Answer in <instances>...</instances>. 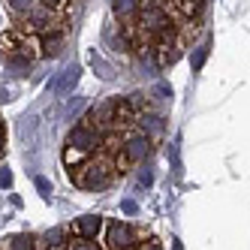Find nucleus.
<instances>
[{
    "instance_id": "23",
    "label": "nucleus",
    "mask_w": 250,
    "mask_h": 250,
    "mask_svg": "<svg viewBox=\"0 0 250 250\" xmlns=\"http://www.w3.org/2000/svg\"><path fill=\"white\" fill-rule=\"evenodd\" d=\"M0 154H3V127H0Z\"/></svg>"
},
{
    "instance_id": "1",
    "label": "nucleus",
    "mask_w": 250,
    "mask_h": 250,
    "mask_svg": "<svg viewBox=\"0 0 250 250\" xmlns=\"http://www.w3.org/2000/svg\"><path fill=\"white\" fill-rule=\"evenodd\" d=\"M115 172H118L115 160L109 154H103L97 160H82L79 166L69 169V178H73V184L82 187V190H103V187L112 184Z\"/></svg>"
},
{
    "instance_id": "22",
    "label": "nucleus",
    "mask_w": 250,
    "mask_h": 250,
    "mask_svg": "<svg viewBox=\"0 0 250 250\" xmlns=\"http://www.w3.org/2000/svg\"><path fill=\"white\" fill-rule=\"evenodd\" d=\"M145 250H163V247H160V244H157V241H151V244H148V247H145Z\"/></svg>"
},
{
    "instance_id": "15",
    "label": "nucleus",
    "mask_w": 250,
    "mask_h": 250,
    "mask_svg": "<svg viewBox=\"0 0 250 250\" xmlns=\"http://www.w3.org/2000/svg\"><path fill=\"white\" fill-rule=\"evenodd\" d=\"M208 51H211V42H202L199 48H196V55H193V69H202V66H205Z\"/></svg>"
},
{
    "instance_id": "8",
    "label": "nucleus",
    "mask_w": 250,
    "mask_h": 250,
    "mask_svg": "<svg viewBox=\"0 0 250 250\" xmlns=\"http://www.w3.org/2000/svg\"><path fill=\"white\" fill-rule=\"evenodd\" d=\"M79 79H82V66H79V63H69V66H63V73L58 76V82L51 84V91L61 94V97H66V94L79 84Z\"/></svg>"
},
{
    "instance_id": "16",
    "label": "nucleus",
    "mask_w": 250,
    "mask_h": 250,
    "mask_svg": "<svg viewBox=\"0 0 250 250\" xmlns=\"http://www.w3.org/2000/svg\"><path fill=\"white\" fill-rule=\"evenodd\" d=\"M66 250H100L94 241H87V238H79V241H69Z\"/></svg>"
},
{
    "instance_id": "12",
    "label": "nucleus",
    "mask_w": 250,
    "mask_h": 250,
    "mask_svg": "<svg viewBox=\"0 0 250 250\" xmlns=\"http://www.w3.org/2000/svg\"><path fill=\"white\" fill-rule=\"evenodd\" d=\"M6 250H37V238L33 235H15L6 241Z\"/></svg>"
},
{
    "instance_id": "9",
    "label": "nucleus",
    "mask_w": 250,
    "mask_h": 250,
    "mask_svg": "<svg viewBox=\"0 0 250 250\" xmlns=\"http://www.w3.org/2000/svg\"><path fill=\"white\" fill-rule=\"evenodd\" d=\"M40 55L42 58H58L61 51H63V30L61 27H55V30H45V33H40Z\"/></svg>"
},
{
    "instance_id": "5",
    "label": "nucleus",
    "mask_w": 250,
    "mask_h": 250,
    "mask_svg": "<svg viewBox=\"0 0 250 250\" xmlns=\"http://www.w3.org/2000/svg\"><path fill=\"white\" fill-rule=\"evenodd\" d=\"M21 21H24V27L30 30V33H45V30H55L58 27V12L55 9H48L45 3H33L24 15H21Z\"/></svg>"
},
{
    "instance_id": "14",
    "label": "nucleus",
    "mask_w": 250,
    "mask_h": 250,
    "mask_svg": "<svg viewBox=\"0 0 250 250\" xmlns=\"http://www.w3.org/2000/svg\"><path fill=\"white\" fill-rule=\"evenodd\" d=\"M33 3H37V0H6V6H9V12L15 15V19H21Z\"/></svg>"
},
{
    "instance_id": "6",
    "label": "nucleus",
    "mask_w": 250,
    "mask_h": 250,
    "mask_svg": "<svg viewBox=\"0 0 250 250\" xmlns=\"http://www.w3.org/2000/svg\"><path fill=\"white\" fill-rule=\"evenodd\" d=\"M142 6H145V0H112V15L115 21H121V27H127L139 19Z\"/></svg>"
},
{
    "instance_id": "3",
    "label": "nucleus",
    "mask_w": 250,
    "mask_h": 250,
    "mask_svg": "<svg viewBox=\"0 0 250 250\" xmlns=\"http://www.w3.org/2000/svg\"><path fill=\"white\" fill-rule=\"evenodd\" d=\"M103 145H105V136L97 127H87V124H79V127H73L69 136H66V148H73V151H79L84 157L100 151Z\"/></svg>"
},
{
    "instance_id": "17",
    "label": "nucleus",
    "mask_w": 250,
    "mask_h": 250,
    "mask_svg": "<svg viewBox=\"0 0 250 250\" xmlns=\"http://www.w3.org/2000/svg\"><path fill=\"white\" fill-rule=\"evenodd\" d=\"M33 184H37V190H40V193L45 196V199H48V196H51V184L45 181V178H42V175H37V178H33Z\"/></svg>"
},
{
    "instance_id": "13",
    "label": "nucleus",
    "mask_w": 250,
    "mask_h": 250,
    "mask_svg": "<svg viewBox=\"0 0 250 250\" xmlns=\"http://www.w3.org/2000/svg\"><path fill=\"white\" fill-rule=\"evenodd\" d=\"M6 63H9V69H12L15 76H24L27 69H30V61H27L24 55H9V58H6Z\"/></svg>"
},
{
    "instance_id": "10",
    "label": "nucleus",
    "mask_w": 250,
    "mask_h": 250,
    "mask_svg": "<svg viewBox=\"0 0 250 250\" xmlns=\"http://www.w3.org/2000/svg\"><path fill=\"white\" fill-rule=\"evenodd\" d=\"M136 127L142 130V133H145L148 139H160V136H163V118H160V115H154V112H142L139 118H136Z\"/></svg>"
},
{
    "instance_id": "4",
    "label": "nucleus",
    "mask_w": 250,
    "mask_h": 250,
    "mask_svg": "<svg viewBox=\"0 0 250 250\" xmlns=\"http://www.w3.org/2000/svg\"><path fill=\"white\" fill-rule=\"evenodd\" d=\"M105 244H109V250H133L139 247V232L124 220H112L105 226Z\"/></svg>"
},
{
    "instance_id": "24",
    "label": "nucleus",
    "mask_w": 250,
    "mask_h": 250,
    "mask_svg": "<svg viewBox=\"0 0 250 250\" xmlns=\"http://www.w3.org/2000/svg\"><path fill=\"white\" fill-rule=\"evenodd\" d=\"M172 250H181V244H178V241H175V244H172Z\"/></svg>"
},
{
    "instance_id": "11",
    "label": "nucleus",
    "mask_w": 250,
    "mask_h": 250,
    "mask_svg": "<svg viewBox=\"0 0 250 250\" xmlns=\"http://www.w3.org/2000/svg\"><path fill=\"white\" fill-rule=\"evenodd\" d=\"M45 247H63L66 244V226H51L45 235H42Z\"/></svg>"
},
{
    "instance_id": "7",
    "label": "nucleus",
    "mask_w": 250,
    "mask_h": 250,
    "mask_svg": "<svg viewBox=\"0 0 250 250\" xmlns=\"http://www.w3.org/2000/svg\"><path fill=\"white\" fill-rule=\"evenodd\" d=\"M105 220L100 217V214H84V217L76 220V235L79 238H87V241H97V235L103 232Z\"/></svg>"
},
{
    "instance_id": "18",
    "label": "nucleus",
    "mask_w": 250,
    "mask_h": 250,
    "mask_svg": "<svg viewBox=\"0 0 250 250\" xmlns=\"http://www.w3.org/2000/svg\"><path fill=\"white\" fill-rule=\"evenodd\" d=\"M0 187H3V190L12 187V172L9 169H0Z\"/></svg>"
},
{
    "instance_id": "19",
    "label": "nucleus",
    "mask_w": 250,
    "mask_h": 250,
    "mask_svg": "<svg viewBox=\"0 0 250 250\" xmlns=\"http://www.w3.org/2000/svg\"><path fill=\"white\" fill-rule=\"evenodd\" d=\"M40 3H45L48 9H55V12H61L66 3H69V0H40Z\"/></svg>"
},
{
    "instance_id": "21",
    "label": "nucleus",
    "mask_w": 250,
    "mask_h": 250,
    "mask_svg": "<svg viewBox=\"0 0 250 250\" xmlns=\"http://www.w3.org/2000/svg\"><path fill=\"white\" fill-rule=\"evenodd\" d=\"M151 181H154V178H151V172H142V175H139V184H145V187H148Z\"/></svg>"
},
{
    "instance_id": "2",
    "label": "nucleus",
    "mask_w": 250,
    "mask_h": 250,
    "mask_svg": "<svg viewBox=\"0 0 250 250\" xmlns=\"http://www.w3.org/2000/svg\"><path fill=\"white\" fill-rule=\"evenodd\" d=\"M151 154V139L142 130H127L121 139V151L115 154V169L127 172V166H139L145 163V157Z\"/></svg>"
},
{
    "instance_id": "20",
    "label": "nucleus",
    "mask_w": 250,
    "mask_h": 250,
    "mask_svg": "<svg viewBox=\"0 0 250 250\" xmlns=\"http://www.w3.org/2000/svg\"><path fill=\"white\" fill-rule=\"evenodd\" d=\"M121 211H124V214H136V211H139V205H136L133 199H127V202H121Z\"/></svg>"
}]
</instances>
